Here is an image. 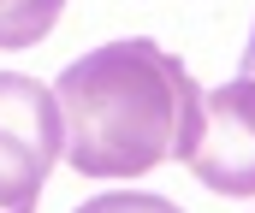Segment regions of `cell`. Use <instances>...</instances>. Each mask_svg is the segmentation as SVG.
I'll list each match as a JSON object with an SVG mask.
<instances>
[{
    "label": "cell",
    "instance_id": "3957f363",
    "mask_svg": "<svg viewBox=\"0 0 255 213\" xmlns=\"http://www.w3.org/2000/svg\"><path fill=\"white\" fill-rule=\"evenodd\" d=\"M190 166L214 196H255V83L232 77L202 95V125L190 142Z\"/></svg>",
    "mask_w": 255,
    "mask_h": 213
},
{
    "label": "cell",
    "instance_id": "6da1fadb",
    "mask_svg": "<svg viewBox=\"0 0 255 213\" xmlns=\"http://www.w3.org/2000/svg\"><path fill=\"white\" fill-rule=\"evenodd\" d=\"M60 154L83 178H142L166 160H190L202 89L160 42H107L71 60L54 83Z\"/></svg>",
    "mask_w": 255,
    "mask_h": 213
},
{
    "label": "cell",
    "instance_id": "277c9868",
    "mask_svg": "<svg viewBox=\"0 0 255 213\" xmlns=\"http://www.w3.org/2000/svg\"><path fill=\"white\" fill-rule=\"evenodd\" d=\"M65 0H0V48H36L60 24Z\"/></svg>",
    "mask_w": 255,
    "mask_h": 213
},
{
    "label": "cell",
    "instance_id": "7a4b0ae2",
    "mask_svg": "<svg viewBox=\"0 0 255 213\" xmlns=\"http://www.w3.org/2000/svg\"><path fill=\"white\" fill-rule=\"evenodd\" d=\"M54 160H60V107L48 83L0 71V213H36Z\"/></svg>",
    "mask_w": 255,
    "mask_h": 213
},
{
    "label": "cell",
    "instance_id": "8992f818",
    "mask_svg": "<svg viewBox=\"0 0 255 213\" xmlns=\"http://www.w3.org/2000/svg\"><path fill=\"white\" fill-rule=\"evenodd\" d=\"M238 77H250V83H255V30H250V48H244V71H238Z\"/></svg>",
    "mask_w": 255,
    "mask_h": 213
},
{
    "label": "cell",
    "instance_id": "5b68a950",
    "mask_svg": "<svg viewBox=\"0 0 255 213\" xmlns=\"http://www.w3.org/2000/svg\"><path fill=\"white\" fill-rule=\"evenodd\" d=\"M77 213H184V208H178V202H166V196H148V190H113V196L83 202Z\"/></svg>",
    "mask_w": 255,
    "mask_h": 213
}]
</instances>
